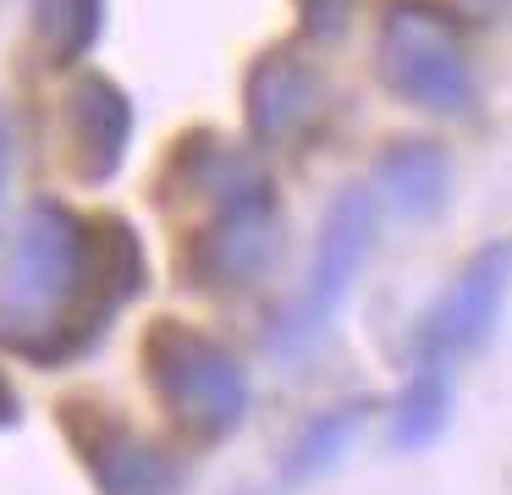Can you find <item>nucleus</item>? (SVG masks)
Instances as JSON below:
<instances>
[{"label":"nucleus","instance_id":"obj_13","mask_svg":"<svg viewBox=\"0 0 512 495\" xmlns=\"http://www.w3.org/2000/svg\"><path fill=\"white\" fill-rule=\"evenodd\" d=\"M34 17V39L50 55V66H78L94 55L105 33V0H28Z\"/></svg>","mask_w":512,"mask_h":495},{"label":"nucleus","instance_id":"obj_16","mask_svg":"<svg viewBox=\"0 0 512 495\" xmlns=\"http://www.w3.org/2000/svg\"><path fill=\"white\" fill-rule=\"evenodd\" d=\"M17 418H23V396H17V385H12V374L0 369V429H12Z\"/></svg>","mask_w":512,"mask_h":495},{"label":"nucleus","instance_id":"obj_12","mask_svg":"<svg viewBox=\"0 0 512 495\" xmlns=\"http://www.w3.org/2000/svg\"><path fill=\"white\" fill-rule=\"evenodd\" d=\"M446 424H452V369H424V363H413L408 385L391 402V446L424 451L446 435Z\"/></svg>","mask_w":512,"mask_h":495},{"label":"nucleus","instance_id":"obj_17","mask_svg":"<svg viewBox=\"0 0 512 495\" xmlns=\"http://www.w3.org/2000/svg\"><path fill=\"white\" fill-rule=\"evenodd\" d=\"M479 6H501V0H479Z\"/></svg>","mask_w":512,"mask_h":495},{"label":"nucleus","instance_id":"obj_9","mask_svg":"<svg viewBox=\"0 0 512 495\" xmlns=\"http://www.w3.org/2000/svg\"><path fill=\"white\" fill-rule=\"evenodd\" d=\"M320 110V66L298 44H270L243 72V132L254 149H281Z\"/></svg>","mask_w":512,"mask_h":495},{"label":"nucleus","instance_id":"obj_6","mask_svg":"<svg viewBox=\"0 0 512 495\" xmlns=\"http://www.w3.org/2000/svg\"><path fill=\"white\" fill-rule=\"evenodd\" d=\"M507 292H512V237H496L468 253L452 281L435 292V303L419 314L413 358L424 369H457L463 358H474L496 336Z\"/></svg>","mask_w":512,"mask_h":495},{"label":"nucleus","instance_id":"obj_3","mask_svg":"<svg viewBox=\"0 0 512 495\" xmlns=\"http://www.w3.org/2000/svg\"><path fill=\"white\" fill-rule=\"evenodd\" d=\"M138 374H144L155 407L166 424L193 446H221L248 418V369L226 341H215L204 325L177 314H160L138 336Z\"/></svg>","mask_w":512,"mask_h":495},{"label":"nucleus","instance_id":"obj_11","mask_svg":"<svg viewBox=\"0 0 512 495\" xmlns=\"http://www.w3.org/2000/svg\"><path fill=\"white\" fill-rule=\"evenodd\" d=\"M364 418H369V402H364V396H358V402L320 407V413H314L309 424L292 435L287 457H281V484H314V479H325V473H331L336 462L347 457V446L358 440Z\"/></svg>","mask_w":512,"mask_h":495},{"label":"nucleus","instance_id":"obj_7","mask_svg":"<svg viewBox=\"0 0 512 495\" xmlns=\"http://www.w3.org/2000/svg\"><path fill=\"white\" fill-rule=\"evenodd\" d=\"M61 435L78 451V468L89 473V484L100 495H177L182 473L166 457V446L144 435L138 424H127L111 402L100 396H67L56 407Z\"/></svg>","mask_w":512,"mask_h":495},{"label":"nucleus","instance_id":"obj_1","mask_svg":"<svg viewBox=\"0 0 512 495\" xmlns=\"http://www.w3.org/2000/svg\"><path fill=\"white\" fill-rule=\"evenodd\" d=\"M149 292V253L127 215H83L67 198H34L17 220L0 281V347L34 369H61L100 347L127 303Z\"/></svg>","mask_w":512,"mask_h":495},{"label":"nucleus","instance_id":"obj_8","mask_svg":"<svg viewBox=\"0 0 512 495\" xmlns=\"http://www.w3.org/2000/svg\"><path fill=\"white\" fill-rule=\"evenodd\" d=\"M133 127H138L133 94L111 72L72 77L67 99H61V132H67V160L78 182L89 187L111 182L122 171L127 149H133Z\"/></svg>","mask_w":512,"mask_h":495},{"label":"nucleus","instance_id":"obj_10","mask_svg":"<svg viewBox=\"0 0 512 495\" xmlns=\"http://www.w3.org/2000/svg\"><path fill=\"white\" fill-rule=\"evenodd\" d=\"M375 198L402 220H435L452 198V154L435 138H391L369 176Z\"/></svg>","mask_w":512,"mask_h":495},{"label":"nucleus","instance_id":"obj_4","mask_svg":"<svg viewBox=\"0 0 512 495\" xmlns=\"http://www.w3.org/2000/svg\"><path fill=\"white\" fill-rule=\"evenodd\" d=\"M375 77L391 99L430 116H468L479 105L463 17L441 0H391L375 28Z\"/></svg>","mask_w":512,"mask_h":495},{"label":"nucleus","instance_id":"obj_18","mask_svg":"<svg viewBox=\"0 0 512 495\" xmlns=\"http://www.w3.org/2000/svg\"><path fill=\"white\" fill-rule=\"evenodd\" d=\"M243 495H259V490H243Z\"/></svg>","mask_w":512,"mask_h":495},{"label":"nucleus","instance_id":"obj_5","mask_svg":"<svg viewBox=\"0 0 512 495\" xmlns=\"http://www.w3.org/2000/svg\"><path fill=\"white\" fill-rule=\"evenodd\" d=\"M375 231H380V198L369 182H347L336 187V198L325 204L320 237H314V259L303 275L298 297L270 319L265 347L270 352H303L325 336V325L336 319V308L347 303L353 281L364 275L369 253H375Z\"/></svg>","mask_w":512,"mask_h":495},{"label":"nucleus","instance_id":"obj_14","mask_svg":"<svg viewBox=\"0 0 512 495\" xmlns=\"http://www.w3.org/2000/svg\"><path fill=\"white\" fill-rule=\"evenodd\" d=\"M353 22V0H298V33L309 44H336Z\"/></svg>","mask_w":512,"mask_h":495},{"label":"nucleus","instance_id":"obj_15","mask_svg":"<svg viewBox=\"0 0 512 495\" xmlns=\"http://www.w3.org/2000/svg\"><path fill=\"white\" fill-rule=\"evenodd\" d=\"M12 165H17V132L6 105H0V215H6V193H12Z\"/></svg>","mask_w":512,"mask_h":495},{"label":"nucleus","instance_id":"obj_2","mask_svg":"<svg viewBox=\"0 0 512 495\" xmlns=\"http://www.w3.org/2000/svg\"><path fill=\"white\" fill-rule=\"evenodd\" d=\"M177 198H210V215L177 242V275L193 292H248L281 253V193L243 149L193 132L171 154Z\"/></svg>","mask_w":512,"mask_h":495}]
</instances>
